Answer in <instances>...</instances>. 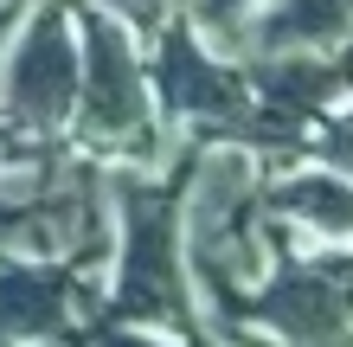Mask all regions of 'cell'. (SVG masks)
I'll return each instance as SVG.
<instances>
[{
    "instance_id": "1",
    "label": "cell",
    "mask_w": 353,
    "mask_h": 347,
    "mask_svg": "<svg viewBox=\"0 0 353 347\" xmlns=\"http://www.w3.org/2000/svg\"><path fill=\"white\" fill-rule=\"evenodd\" d=\"M174 187H154L141 174H116V206H122V232H129V257H122V283H116V315L135 321H174L186 328V296H180V270H174Z\"/></svg>"
},
{
    "instance_id": "2",
    "label": "cell",
    "mask_w": 353,
    "mask_h": 347,
    "mask_svg": "<svg viewBox=\"0 0 353 347\" xmlns=\"http://www.w3.org/2000/svg\"><path fill=\"white\" fill-rule=\"evenodd\" d=\"M90 39V84H84V116H77V129H84V141H97V148H116V155H148V77H141V65L129 58V46H122V32L110 26V19H90L84 26Z\"/></svg>"
},
{
    "instance_id": "3",
    "label": "cell",
    "mask_w": 353,
    "mask_h": 347,
    "mask_svg": "<svg viewBox=\"0 0 353 347\" xmlns=\"http://www.w3.org/2000/svg\"><path fill=\"white\" fill-rule=\"evenodd\" d=\"M71 97H77V46L65 32V13L46 0L39 19L26 26V39H19L13 71H7V103L26 129H58Z\"/></svg>"
},
{
    "instance_id": "4",
    "label": "cell",
    "mask_w": 353,
    "mask_h": 347,
    "mask_svg": "<svg viewBox=\"0 0 353 347\" xmlns=\"http://www.w3.org/2000/svg\"><path fill=\"white\" fill-rule=\"evenodd\" d=\"M251 315H270L302 347H327L353 321V270H289L263 302H251Z\"/></svg>"
},
{
    "instance_id": "5",
    "label": "cell",
    "mask_w": 353,
    "mask_h": 347,
    "mask_svg": "<svg viewBox=\"0 0 353 347\" xmlns=\"http://www.w3.org/2000/svg\"><path fill=\"white\" fill-rule=\"evenodd\" d=\"M154 84H161V97H168V110H193V116H232V110H244V77L219 71L212 58L193 46L186 26L168 32V58H161Z\"/></svg>"
},
{
    "instance_id": "6",
    "label": "cell",
    "mask_w": 353,
    "mask_h": 347,
    "mask_svg": "<svg viewBox=\"0 0 353 347\" xmlns=\"http://www.w3.org/2000/svg\"><path fill=\"white\" fill-rule=\"evenodd\" d=\"M77 270H0V328L7 335H58L71 309Z\"/></svg>"
},
{
    "instance_id": "7",
    "label": "cell",
    "mask_w": 353,
    "mask_h": 347,
    "mask_svg": "<svg viewBox=\"0 0 353 347\" xmlns=\"http://www.w3.org/2000/svg\"><path fill=\"white\" fill-rule=\"evenodd\" d=\"M353 19V0H289L276 19H263V46L289 52V46H327L341 39Z\"/></svg>"
},
{
    "instance_id": "8",
    "label": "cell",
    "mask_w": 353,
    "mask_h": 347,
    "mask_svg": "<svg viewBox=\"0 0 353 347\" xmlns=\"http://www.w3.org/2000/svg\"><path fill=\"white\" fill-rule=\"evenodd\" d=\"M270 206L315 219L321 232H353V193L341 187V180H321V174H308V180H283V187L270 193Z\"/></svg>"
},
{
    "instance_id": "9",
    "label": "cell",
    "mask_w": 353,
    "mask_h": 347,
    "mask_svg": "<svg viewBox=\"0 0 353 347\" xmlns=\"http://www.w3.org/2000/svg\"><path fill=\"white\" fill-rule=\"evenodd\" d=\"M103 7H116L135 32H161V19H168V7H174V0H103Z\"/></svg>"
},
{
    "instance_id": "10",
    "label": "cell",
    "mask_w": 353,
    "mask_h": 347,
    "mask_svg": "<svg viewBox=\"0 0 353 347\" xmlns=\"http://www.w3.org/2000/svg\"><path fill=\"white\" fill-rule=\"evenodd\" d=\"M238 7H251V0H199V26H212V39H219V26H225Z\"/></svg>"
},
{
    "instance_id": "11",
    "label": "cell",
    "mask_w": 353,
    "mask_h": 347,
    "mask_svg": "<svg viewBox=\"0 0 353 347\" xmlns=\"http://www.w3.org/2000/svg\"><path fill=\"white\" fill-rule=\"evenodd\" d=\"M327 155H334V161H341V168H353V116L341 122V129H334V135H327Z\"/></svg>"
},
{
    "instance_id": "12",
    "label": "cell",
    "mask_w": 353,
    "mask_h": 347,
    "mask_svg": "<svg viewBox=\"0 0 353 347\" xmlns=\"http://www.w3.org/2000/svg\"><path fill=\"white\" fill-rule=\"evenodd\" d=\"M19 161H32V148H26L13 129H0V168H19Z\"/></svg>"
},
{
    "instance_id": "13",
    "label": "cell",
    "mask_w": 353,
    "mask_h": 347,
    "mask_svg": "<svg viewBox=\"0 0 353 347\" xmlns=\"http://www.w3.org/2000/svg\"><path fill=\"white\" fill-rule=\"evenodd\" d=\"M0 347H7V341H0Z\"/></svg>"
}]
</instances>
